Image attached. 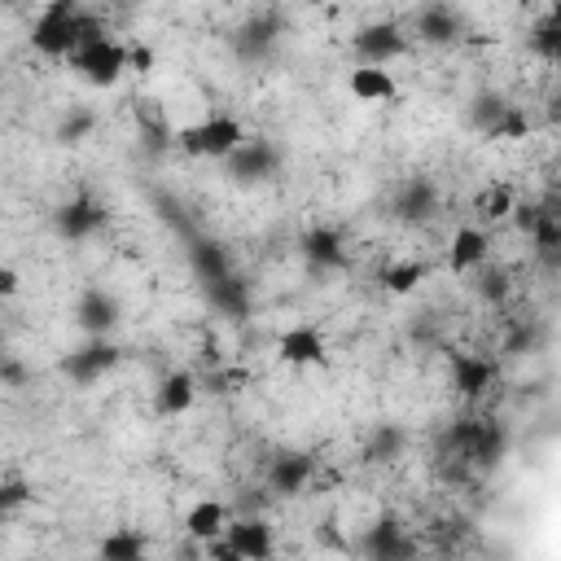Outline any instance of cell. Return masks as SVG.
I'll use <instances>...</instances> for the list:
<instances>
[{"instance_id":"obj_1","label":"cell","mask_w":561,"mask_h":561,"mask_svg":"<svg viewBox=\"0 0 561 561\" xmlns=\"http://www.w3.org/2000/svg\"><path fill=\"white\" fill-rule=\"evenodd\" d=\"M285 31H289L285 13H280L276 4H259V9H250V13L228 31V48H232V57H237L241 66H259V61H267V57L280 48Z\"/></svg>"},{"instance_id":"obj_2","label":"cell","mask_w":561,"mask_h":561,"mask_svg":"<svg viewBox=\"0 0 561 561\" xmlns=\"http://www.w3.org/2000/svg\"><path fill=\"white\" fill-rule=\"evenodd\" d=\"M83 35V9L79 0H48L39 18L31 22V48L48 61H66L79 48Z\"/></svg>"},{"instance_id":"obj_3","label":"cell","mask_w":561,"mask_h":561,"mask_svg":"<svg viewBox=\"0 0 561 561\" xmlns=\"http://www.w3.org/2000/svg\"><path fill=\"white\" fill-rule=\"evenodd\" d=\"M241 140H245V127L232 114H224V110L219 114H206V118H197V123H188V127L175 131L180 153H188V158H215V162H224Z\"/></svg>"},{"instance_id":"obj_4","label":"cell","mask_w":561,"mask_h":561,"mask_svg":"<svg viewBox=\"0 0 561 561\" xmlns=\"http://www.w3.org/2000/svg\"><path fill=\"white\" fill-rule=\"evenodd\" d=\"M285 167V153L276 149V140L267 136H245L228 158H224V175L237 184V188H259V184H272Z\"/></svg>"},{"instance_id":"obj_5","label":"cell","mask_w":561,"mask_h":561,"mask_svg":"<svg viewBox=\"0 0 561 561\" xmlns=\"http://www.w3.org/2000/svg\"><path fill=\"white\" fill-rule=\"evenodd\" d=\"M469 127L482 131L486 140H526L530 118L522 105H513L504 92H478L469 101Z\"/></svg>"},{"instance_id":"obj_6","label":"cell","mask_w":561,"mask_h":561,"mask_svg":"<svg viewBox=\"0 0 561 561\" xmlns=\"http://www.w3.org/2000/svg\"><path fill=\"white\" fill-rule=\"evenodd\" d=\"M118 359H123V346L110 337V333H83V342L79 346H70L66 355H61V373L70 377V386H96L105 373H114L118 368Z\"/></svg>"},{"instance_id":"obj_7","label":"cell","mask_w":561,"mask_h":561,"mask_svg":"<svg viewBox=\"0 0 561 561\" xmlns=\"http://www.w3.org/2000/svg\"><path fill=\"white\" fill-rule=\"evenodd\" d=\"M70 70L92 83V88H114L127 70H131V48H123L118 39H96V44H83L70 53Z\"/></svg>"},{"instance_id":"obj_8","label":"cell","mask_w":561,"mask_h":561,"mask_svg":"<svg viewBox=\"0 0 561 561\" xmlns=\"http://www.w3.org/2000/svg\"><path fill=\"white\" fill-rule=\"evenodd\" d=\"M48 224H53L57 241H88L105 228V202L92 197V193H70L66 202L53 206Z\"/></svg>"},{"instance_id":"obj_9","label":"cell","mask_w":561,"mask_h":561,"mask_svg":"<svg viewBox=\"0 0 561 561\" xmlns=\"http://www.w3.org/2000/svg\"><path fill=\"white\" fill-rule=\"evenodd\" d=\"M394 224H403V228H421V224H430L434 215H438V184L430 180V175H408V180H399L394 184V193H390V210H386Z\"/></svg>"},{"instance_id":"obj_10","label":"cell","mask_w":561,"mask_h":561,"mask_svg":"<svg viewBox=\"0 0 561 561\" xmlns=\"http://www.w3.org/2000/svg\"><path fill=\"white\" fill-rule=\"evenodd\" d=\"M298 254H302V267L311 276H329V272H342L351 250H346V232L333 228V224H311L302 237H298Z\"/></svg>"},{"instance_id":"obj_11","label":"cell","mask_w":561,"mask_h":561,"mask_svg":"<svg viewBox=\"0 0 561 561\" xmlns=\"http://www.w3.org/2000/svg\"><path fill=\"white\" fill-rule=\"evenodd\" d=\"M351 48H355L359 61H368V66H390L394 57L408 53V31H403L394 18H377V22H364V26L351 35Z\"/></svg>"},{"instance_id":"obj_12","label":"cell","mask_w":561,"mask_h":561,"mask_svg":"<svg viewBox=\"0 0 561 561\" xmlns=\"http://www.w3.org/2000/svg\"><path fill=\"white\" fill-rule=\"evenodd\" d=\"M412 39H421L425 48H456V44L465 39V18H460L451 4L430 0V4H421L416 18H412Z\"/></svg>"},{"instance_id":"obj_13","label":"cell","mask_w":561,"mask_h":561,"mask_svg":"<svg viewBox=\"0 0 561 561\" xmlns=\"http://www.w3.org/2000/svg\"><path fill=\"white\" fill-rule=\"evenodd\" d=\"M180 241H184L188 272H193V280H197L202 289H206V285H215V280H224L228 272H237V267H232V259H228V250H224L215 237H206V232L188 228Z\"/></svg>"},{"instance_id":"obj_14","label":"cell","mask_w":561,"mask_h":561,"mask_svg":"<svg viewBox=\"0 0 561 561\" xmlns=\"http://www.w3.org/2000/svg\"><path fill=\"white\" fill-rule=\"evenodd\" d=\"M316 478V456L311 451H276L272 465H267V491L280 495V500H294L307 491V482Z\"/></svg>"},{"instance_id":"obj_15","label":"cell","mask_w":561,"mask_h":561,"mask_svg":"<svg viewBox=\"0 0 561 561\" xmlns=\"http://www.w3.org/2000/svg\"><path fill=\"white\" fill-rule=\"evenodd\" d=\"M355 548L364 557H373V561H399V557H412L416 552V543L408 539V530H403V522L394 513H386L373 526H364V535H359Z\"/></svg>"},{"instance_id":"obj_16","label":"cell","mask_w":561,"mask_h":561,"mask_svg":"<svg viewBox=\"0 0 561 561\" xmlns=\"http://www.w3.org/2000/svg\"><path fill=\"white\" fill-rule=\"evenodd\" d=\"M118 320H123V307H118V298L105 285H88L75 298V324H79V333H88V337L92 333H114Z\"/></svg>"},{"instance_id":"obj_17","label":"cell","mask_w":561,"mask_h":561,"mask_svg":"<svg viewBox=\"0 0 561 561\" xmlns=\"http://www.w3.org/2000/svg\"><path fill=\"white\" fill-rule=\"evenodd\" d=\"M202 294H206L210 311L224 316V320H250V311H254V289H250V280L241 272H228L224 280L206 285Z\"/></svg>"},{"instance_id":"obj_18","label":"cell","mask_w":561,"mask_h":561,"mask_svg":"<svg viewBox=\"0 0 561 561\" xmlns=\"http://www.w3.org/2000/svg\"><path fill=\"white\" fill-rule=\"evenodd\" d=\"M495 377H500L495 359L473 355V351L451 355V390H456L460 399H482V394L495 386Z\"/></svg>"},{"instance_id":"obj_19","label":"cell","mask_w":561,"mask_h":561,"mask_svg":"<svg viewBox=\"0 0 561 561\" xmlns=\"http://www.w3.org/2000/svg\"><path fill=\"white\" fill-rule=\"evenodd\" d=\"M224 539H228V548H232L237 561H263V557H272V526L263 517H237V522H228Z\"/></svg>"},{"instance_id":"obj_20","label":"cell","mask_w":561,"mask_h":561,"mask_svg":"<svg viewBox=\"0 0 561 561\" xmlns=\"http://www.w3.org/2000/svg\"><path fill=\"white\" fill-rule=\"evenodd\" d=\"M276 355L294 368H307V364H320L324 359V333L316 324H289L280 337H276Z\"/></svg>"},{"instance_id":"obj_21","label":"cell","mask_w":561,"mask_h":561,"mask_svg":"<svg viewBox=\"0 0 561 561\" xmlns=\"http://www.w3.org/2000/svg\"><path fill=\"white\" fill-rule=\"evenodd\" d=\"M403 447H408V430L399 421H377L359 443V460L364 465H394L403 456Z\"/></svg>"},{"instance_id":"obj_22","label":"cell","mask_w":561,"mask_h":561,"mask_svg":"<svg viewBox=\"0 0 561 561\" xmlns=\"http://www.w3.org/2000/svg\"><path fill=\"white\" fill-rule=\"evenodd\" d=\"M486 254H491L486 228L465 224V228H456V237H451V245H447V267H451V272H478V267L486 263Z\"/></svg>"},{"instance_id":"obj_23","label":"cell","mask_w":561,"mask_h":561,"mask_svg":"<svg viewBox=\"0 0 561 561\" xmlns=\"http://www.w3.org/2000/svg\"><path fill=\"white\" fill-rule=\"evenodd\" d=\"M193 399H197V381H193V373H184V368L167 373V377L158 381V390H153L158 416H180V412L193 408Z\"/></svg>"},{"instance_id":"obj_24","label":"cell","mask_w":561,"mask_h":561,"mask_svg":"<svg viewBox=\"0 0 561 561\" xmlns=\"http://www.w3.org/2000/svg\"><path fill=\"white\" fill-rule=\"evenodd\" d=\"M346 88H351V96L355 101H390L394 96V75L386 70V66H368V61H359L355 70H351V79H346Z\"/></svg>"},{"instance_id":"obj_25","label":"cell","mask_w":561,"mask_h":561,"mask_svg":"<svg viewBox=\"0 0 561 561\" xmlns=\"http://www.w3.org/2000/svg\"><path fill=\"white\" fill-rule=\"evenodd\" d=\"M504 451H508V430H504V421H495V416H482V421H478V438H473V451H469V465H478V469H491V465H500V460H504Z\"/></svg>"},{"instance_id":"obj_26","label":"cell","mask_w":561,"mask_h":561,"mask_svg":"<svg viewBox=\"0 0 561 561\" xmlns=\"http://www.w3.org/2000/svg\"><path fill=\"white\" fill-rule=\"evenodd\" d=\"M184 530H188V539L210 543V539H219V535L228 530V508H224L219 500H197V504L184 513Z\"/></svg>"},{"instance_id":"obj_27","label":"cell","mask_w":561,"mask_h":561,"mask_svg":"<svg viewBox=\"0 0 561 561\" xmlns=\"http://www.w3.org/2000/svg\"><path fill=\"white\" fill-rule=\"evenodd\" d=\"M530 245H535V259L548 272H561V210H548L543 206L539 224L530 228Z\"/></svg>"},{"instance_id":"obj_28","label":"cell","mask_w":561,"mask_h":561,"mask_svg":"<svg viewBox=\"0 0 561 561\" xmlns=\"http://www.w3.org/2000/svg\"><path fill=\"white\" fill-rule=\"evenodd\" d=\"M92 131H96V110H88V105H70V110L57 118L53 140H57V145H66V149H75V145L92 140Z\"/></svg>"},{"instance_id":"obj_29","label":"cell","mask_w":561,"mask_h":561,"mask_svg":"<svg viewBox=\"0 0 561 561\" xmlns=\"http://www.w3.org/2000/svg\"><path fill=\"white\" fill-rule=\"evenodd\" d=\"M136 136H140V149L149 158H162L175 145V131L167 127V118L158 110H136Z\"/></svg>"},{"instance_id":"obj_30","label":"cell","mask_w":561,"mask_h":561,"mask_svg":"<svg viewBox=\"0 0 561 561\" xmlns=\"http://www.w3.org/2000/svg\"><path fill=\"white\" fill-rule=\"evenodd\" d=\"M425 276H430V263L425 259H399V263H386L381 267V289L386 294H412Z\"/></svg>"},{"instance_id":"obj_31","label":"cell","mask_w":561,"mask_h":561,"mask_svg":"<svg viewBox=\"0 0 561 561\" xmlns=\"http://www.w3.org/2000/svg\"><path fill=\"white\" fill-rule=\"evenodd\" d=\"M530 53L548 66H561V18L557 13H543L530 31Z\"/></svg>"},{"instance_id":"obj_32","label":"cell","mask_w":561,"mask_h":561,"mask_svg":"<svg viewBox=\"0 0 561 561\" xmlns=\"http://www.w3.org/2000/svg\"><path fill=\"white\" fill-rule=\"evenodd\" d=\"M513 206H517V197H513L504 184H486V188H478V197H473V215H478L482 224H500V219H508Z\"/></svg>"},{"instance_id":"obj_33","label":"cell","mask_w":561,"mask_h":561,"mask_svg":"<svg viewBox=\"0 0 561 561\" xmlns=\"http://www.w3.org/2000/svg\"><path fill=\"white\" fill-rule=\"evenodd\" d=\"M478 421H482V416H460V421H451V425L438 434V456H460V460H469L473 438H478Z\"/></svg>"},{"instance_id":"obj_34","label":"cell","mask_w":561,"mask_h":561,"mask_svg":"<svg viewBox=\"0 0 561 561\" xmlns=\"http://www.w3.org/2000/svg\"><path fill=\"white\" fill-rule=\"evenodd\" d=\"M96 552H101L105 561H140V557L149 552V543H145V535H136V530H114V535H105V539L96 543Z\"/></svg>"},{"instance_id":"obj_35","label":"cell","mask_w":561,"mask_h":561,"mask_svg":"<svg viewBox=\"0 0 561 561\" xmlns=\"http://www.w3.org/2000/svg\"><path fill=\"white\" fill-rule=\"evenodd\" d=\"M473 289H478V298L482 302H491V307H500L504 298H508V289H513V280H508V272L504 267H478V280H473Z\"/></svg>"},{"instance_id":"obj_36","label":"cell","mask_w":561,"mask_h":561,"mask_svg":"<svg viewBox=\"0 0 561 561\" xmlns=\"http://www.w3.org/2000/svg\"><path fill=\"white\" fill-rule=\"evenodd\" d=\"M31 491H35V486H31L22 473H4V478H0V517L18 513V508L31 500Z\"/></svg>"},{"instance_id":"obj_37","label":"cell","mask_w":561,"mask_h":561,"mask_svg":"<svg viewBox=\"0 0 561 561\" xmlns=\"http://www.w3.org/2000/svg\"><path fill=\"white\" fill-rule=\"evenodd\" d=\"M539 215H543V202H517L508 219L517 224V232H526V237H530V228L539 224Z\"/></svg>"},{"instance_id":"obj_38","label":"cell","mask_w":561,"mask_h":561,"mask_svg":"<svg viewBox=\"0 0 561 561\" xmlns=\"http://www.w3.org/2000/svg\"><path fill=\"white\" fill-rule=\"evenodd\" d=\"M149 66H153V53L136 44V48H131V70H149Z\"/></svg>"},{"instance_id":"obj_39","label":"cell","mask_w":561,"mask_h":561,"mask_svg":"<svg viewBox=\"0 0 561 561\" xmlns=\"http://www.w3.org/2000/svg\"><path fill=\"white\" fill-rule=\"evenodd\" d=\"M4 381H9V386H22V364H18L13 355L4 359Z\"/></svg>"},{"instance_id":"obj_40","label":"cell","mask_w":561,"mask_h":561,"mask_svg":"<svg viewBox=\"0 0 561 561\" xmlns=\"http://www.w3.org/2000/svg\"><path fill=\"white\" fill-rule=\"evenodd\" d=\"M13 289H18V272H13V267H4V272H0V294L9 298Z\"/></svg>"},{"instance_id":"obj_41","label":"cell","mask_w":561,"mask_h":561,"mask_svg":"<svg viewBox=\"0 0 561 561\" xmlns=\"http://www.w3.org/2000/svg\"><path fill=\"white\" fill-rule=\"evenodd\" d=\"M548 118L561 127V92H552V96H548Z\"/></svg>"},{"instance_id":"obj_42","label":"cell","mask_w":561,"mask_h":561,"mask_svg":"<svg viewBox=\"0 0 561 561\" xmlns=\"http://www.w3.org/2000/svg\"><path fill=\"white\" fill-rule=\"evenodd\" d=\"M508 4H522V9H530V4H539V0H508Z\"/></svg>"}]
</instances>
